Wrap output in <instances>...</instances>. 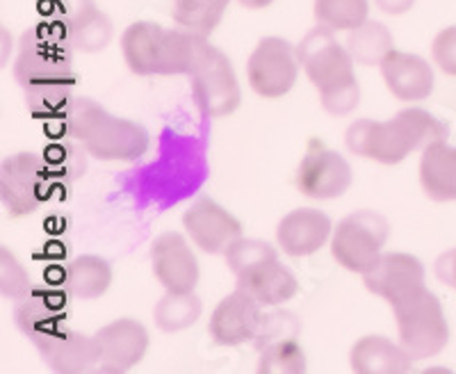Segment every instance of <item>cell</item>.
Segmentation results:
<instances>
[{"label": "cell", "instance_id": "1", "mask_svg": "<svg viewBox=\"0 0 456 374\" xmlns=\"http://www.w3.org/2000/svg\"><path fill=\"white\" fill-rule=\"evenodd\" d=\"M73 51L67 37L53 23H37L19 39L14 78L37 119H62L76 87Z\"/></svg>", "mask_w": 456, "mask_h": 374}, {"label": "cell", "instance_id": "2", "mask_svg": "<svg viewBox=\"0 0 456 374\" xmlns=\"http://www.w3.org/2000/svg\"><path fill=\"white\" fill-rule=\"evenodd\" d=\"M447 128L422 108L402 110L393 119H358L345 133L349 153L384 167L402 165L411 153L425 149L431 142L445 140Z\"/></svg>", "mask_w": 456, "mask_h": 374}, {"label": "cell", "instance_id": "3", "mask_svg": "<svg viewBox=\"0 0 456 374\" xmlns=\"http://www.w3.org/2000/svg\"><path fill=\"white\" fill-rule=\"evenodd\" d=\"M62 121L67 135L101 162H137L151 149V135L144 126L112 115L89 96H76Z\"/></svg>", "mask_w": 456, "mask_h": 374}, {"label": "cell", "instance_id": "4", "mask_svg": "<svg viewBox=\"0 0 456 374\" xmlns=\"http://www.w3.org/2000/svg\"><path fill=\"white\" fill-rule=\"evenodd\" d=\"M393 313L397 322V340L415 361L434 359L450 343V322L441 299L429 288H422L406 302L397 304Z\"/></svg>", "mask_w": 456, "mask_h": 374}, {"label": "cell", "instance_id": "5", "mask_svg": "<svg viewBox=\"0 0 456 374\" xmlns=\"http://www.w3.org/2000/svg\"><path fill=\"white\" fill-rule=\"evenodd\" d=\"M388 235L390 224L384 215L358 210L338 222L329 249L342 270L363 276L384 256Z\"/></svg>", "mask_w": 456, "mask_h": 374}, {"label": "cell", "instance_id": "6", "mask_svg": "<svg viewBox=\"0 0 456 374\" xmlns=\"http://www.w3.org/2000/svg\"><path fill=\"white\" fill-rule=\"evenodd\" d=\"M51 169L39 153L19 151L0 165V201L12 219L30 217L48 197Z\"/></svg>", "mask_w": 456, "mask_h": 374}, {"label": "cell", "instance_id": "7", "mask_svg": "<svg viewBox=\"0 0 456 374\" xmlns=\"http://www.w3.org/2000/svg\"><path fill=\"white\" fill-rule=\"evenodd\" d=\"M301 62L297 46L283 37H263L247 60V80L260 99H283L299 80Z\"/></svg>", "mask_w": 456, "mask_h": 374}, {"label": "cell", "instance_id": "8", "mask_svg": "<svg viewBox=\"0 0 456 374\" xmlns=\"http://www.w3.org/2000/svg\"><path fill=\"white\" fill-rule=\"evenodd\" d=\"M190 78H192L194 103L208 119L231 117L242 105V89L233 62L222 48L210 44Z\"/></svg>", "mask_w": 456, "mask_h": 374}, {"label": "cell", "instance_id": "9", "mask_svg": "<svg viewBox=\"0 0 456 374\" xmlns=\"http://www.w3.org/2000/svg\"><path fill=\"white\" fill-rule=\"evenodd\" d=\"M352 183L354 169L340 153L329 149L322 140L308 142L295 172V187L301 197L313 201H333L347 194Z\"/></svg>", "mask_w": 456, "mask_h": 374}, {"label": "cell", "instance_id": "10", "mask_svg": "<svg viewBox=\"0 0 456 374\" xmlns=\"http://www.w3.org/2000/svg\"><path fill=\"white\" fill-rule=\"evenodd\" d=\"M51 10L73 53L94 55L112 42V19L94 0H51Z\"/></svg>", "mask_w": 456, "mask_h": 374}, {"label": "cell", "instance_id": "11", "mask_svg": "<svg viewBox=\"0 0 456 374\" xmlns=\"http://www.w3.org/2000/svg\"><path fill=\"white\" fill-rule=\"evenodd\" d=\"M96 372H128L144 361L151 347V333L135 317L112 320L94 333Z\"/></svg>", "mask_w": 456, "mask_h": 374}, {"label": "cell", "instance_id": "12", "mask_svg": "<svg viewBox=\"0 0 456 374\" xmlns=\"http://www.w3.org/2000/svg\"><path fill=\"white\" fill-rule=\"evenodd\" d=\"M297 53H299L301 71L306 73V78L317 92L338 80L356 76V62L349 55L347 46L338 42L336 32L324 26L308 30L297 44Z\"/></svg>", "mask_w": 456, "mask_h": 374}, {"label": "cell", "instance_id": "13", "mask_svg": "<svg viewBox=\"0 0 456 374\" xmlns=\"http://www.w3.org/2000/svg\"><path fill=\"white\" fill-rule=\"evenodd\" d=\"M363 286L395 308L427 288V270L418 256L404 251H384L374 267L363 274Z\"/></svg>", "mask_w": 456, "mask_h": 374}, {"label": "cell", "instance_id": "14", "mask_svg": "<svg viewBox=\"0 0 456 374\" xmlns=\"http://www.w3.org/2000/svg\"><path fill=\"white\" fill-rule=\"evenodd\" d=\"M183 231L197 249L224 256L235 240L244 235L242 222L215 199L201 197L183 213Z\"/></svg>", "mask_w": 456, "mask_h": 374}, {"label": "cell", "instance_id": "15", "mask_svg": "<svg viewBox=\"0 0 456 374\" xmlns=\"http://www.w3.org/2000/svg\"><path fill=\"white\" fill-rule=\"evenodd\" d=\"M153 276L169 292H194L201 279V265L192 249V240L178 231L158 235L151 245Z\"/></svg>", "mask_w": 456, "mask_h": 374}, {"label": "cell", "instance_id": "16", "mask_svg": "<svg viewBox=\"0 0 456 374\" xmlns=\"http://www.w3.org/2000/svg\"><path fill=\"white\" fill-rule=\"evenodd\" d=\"M260 304L254 297L235 288L210 313L208 333L219 347H240L254 340L260 327Z\"/></svg>", "mask_w": 456, "mask_h": 374}, {"label": "cell", "instance_id": "17", "mask_svg": "<svg viewBox=\"0 0 456 374\" xmlns=\"http://www.w3.org/2000/svg\"><path fill=\"white\" fill-rule=\"evenodd\" d=\"M333 222L317 208H295L276 224V247L290 258H308L331 242Z\"/></svg>", "mask_w": 456, "mask_h": 374}, {"label": "cell", "instance_id": "18", "mask_svg": "<svg viewBox=\"0 0 456 374\" xmlns=\"http://www.w3.org/2000/svg\"><path fill=\"white\" fill-rule=\"evenodd\" d=\"M386 89L402 103H420L431 96L436 87L434 67L422 55L406 51L388 53V58L379 64Z\"/></svg>", "mask_w": 456, "mask_h": 374}, {"label": "cell", "instance_id": "19", "mask_svg": "<svg viewBox=\"0 0 456 374\" xmlns=\"http://www.w3.org/2000/svg\"><path fill=\"white\" fill-rule=\"evenodd\" d=\"M14 322L19 331L32 340L37 349L46 345L57 331L67 327V311L64 304L55 295L44 290H32L30 295L23 297L21 302H16Z\"/></svg>", "mask_w": 456, "mask_h": 374}, {"label": "cell", "instance_id": "20", "mask_svg": "<svg viewBox=\"0 0 456 374\" xmlns=\"http://www.w3.org/2000/svg\"><path fill=\"white\" fill-rule=\"evenodd\" d=\"M413 361L404 345L381 333L361 336L349 349V368L358 374H404Z\"/></svg>", "mask_w": 456, "mask_h": 374}, {"label": "cell", "instance_id": "21", "mask_svg": "<svg viewBox=\"0 0 456 374\" xmlns=\"http://www.w3.org/2000/svg\"><path fill=\"white\" fill-rule=\"evenodd\" d=\"M238 288L251 295L260 306H279V304L290 302L299 292V280L288 267L276 260L260 263L254 270L235 276Z\"/></svg>", "mask_w": 456, "mask_h": 374}, {"label": "cell", "instance_id": "22", "mask_svg": "<svg viewBox=\"0 0 456 374\" xmlns=\"http://www.w3.org/2000/svg\"><path fill=\"white\" fill-rule=\"evenodd\" d=\"M418 181L431 201H456V146H450L445 140L425 146L418 165Z\"/></svg>", "mask_w": 456, "mask_h": 374}, {"label": "cell", "instance_id": "23", "mask_svg": "<svg viewBox=\"0 0 456 374\" xmlns=\"http://www.w3.org/2000/svg\"><path fill=\"white\" fill-rule=\"evenodd\" d=\"M39 354L51 365L53 372H96V345H94V336H87V333L64 327L46 345L39 347Z\"/></svg>", "mask_w": 456, "mask_h": 374}, {"label": "cell", "instance_id": "24", "mask_svg": "<svg viewBox=\"0 0 456 374\" xmlns=\"http://www.w3.org/2000/svg\"><path fill=\"white\" fill-rule=\"evenodd\" d=\"M167 28L153 21L130 23L121 35V55L130 73L135 76H158L162 37Z\"/></svg>", "mask_w": 456, "mask_h": 374}, {"label": "cell", "instance_id": "25", "mask_svg": "<svg viewBox=\"0 0 456 374\" xmlns=\"http://www.w3.org/2000/svg\"><path fill=\"white\" fill-rule=\"evenodd\" d=\"M208 46L210 39L206 35L183 30L178 26L165 30L158 76H192Z\"/></svg>", "mask_w": 456, "mask_h": 374}, {"label": "cell", "instance_id": "26", "mask_svg": "<svg viewBox=\"0 0 456 374\" xmlns=\"http://www.w3.org/2000/svg\"><path fill=\"white\" fill-rule=\"evenodd\" d=\"M114 270L108 260L96 254L73 258L64 270V290L76 299H101L112 288Z\"/></svg>", "mask_w": 456, "mask_h": 374}, {"label": "cell", "instance_id": "27", "mask_svg": "<svg viewBox=\"0 0 456 374\" xmlns=\"http://www.w3.org/2000/svg\"><path fill=\"white\" fill-rule=\"evenodd\" d=\"M345 46H347L349 55L356 64H361V67H379L388 58V53L395 51V37L386 23L368 19L365 23L347 32Z\"/></svg>", "mask_w": 456, "mask_h": 374}, {"label": "cell", "instance_id": "28", "mask_svg": "<svg viewBox=\"0 0 456 374\" xmlns=\"http://www.w3.org/2000/svg\"><path fill=\"white\" fill-rule=\"evenodd\" d=\"M203 313V304L194 292H169L153 306V322L162 333H181L194 327Z\"/></svg>", "mask_w": 456, "mask_h": 374}, {"label": "cell", "instance_id": "29", "mask_svg": "<svg viewBox=\"0 0 456 374\" xmlns=\"http://www.w3.org/2000/svg\"><path fill=\"white\" fill-rule=\"evenodd\" d=\"M231 0H174L171 19L178 28L210 37L222 23Z\"/></svg>", "mask_w": 456, "mask_h": 374}, {"label": "cell", "instance_id": "30", "mask_svg": "<svg viewBox=\"0 0 456 374\" xmlns=\"http://www.w3.org/2000/svg\"><path fill=\"white\" fill-rule=\"evenodd\" d=\"M313 16L336 35L349 32L370 19V0H313Z\"/></svg>", "mask_w": 456, "mask_h": 374}, {"label": "cell", "instance_id": "31", "mask_svg": "<svg viewBox=\"0 0 456 374\" xmlns=\"http://www.w3.org/2000/svg\"><path fill=\"white\" fill-rule=\"evenodd\" d=\"M260 374H301L306 372V352L295 338H283L267 345L260 352L258 365Z\"/></svg>", "mask_w": 456, "mask_h": 374}, {"label": "cell", "instance_id": "32", "mask_svg": "<svg viewBox=\"0 0 456 374\" xmlns=\"http://www.w3.org/2000/svg\"><path fill=\"white\" fill-rule=\"evenodd\" d=\"M276 258H279V251H276L274 245L265 242V240L244 238V235L240 240H235L233 245L226 249V254H224L228 270L233 272L235 276L254 270L260 263H267V260Z\"/></svg>", "mask_w": 456, "mask_h": 374}, {"label": "cell", "instance_id": "33", "mask_svg": "<svg viewBox=\"0 0 456 374\" xmlns=\"http://www.w3.org/2000/svg\"><path fill=\"white\" fill-rule=\"evenodd\" d=\"M32 290H35V283L19 256L7 245L0 247V292L3 297L12 302H21Z\"/></svg>", "mask_w": 456, "mask_h": 374}, {"label": "cell", "instance_id": "34", "mask_svg": "<svg viewBox=\"0 0 456 374\" xmlns=\"http://www.w3.org/2000/svg\"><path fill=\"white\" fill-rule=\"evenodd\" d=\"M320 103L324 112L333 117H347L358 108L361 101V85H358L356 76H349L345 80L329 85V87L320 89Z\"/></svg>", "mask_w": 456, "mask_h": 374}, {"label": "cell", "instance_id": "35", "mask_svg": "<svg viewBox=\"0 0 456 374\" xmlns=\"http://www.w3.org/2000/svg\"><path fill=\"white\" fill-rule=\"evenodd\" d=\"M431 62L441 73L456 78V23L436 32L431 42Z\"/></svg>", "mask_w": 456, "mask_h": 374}, {"label": "cell", "instance_id": "36", "mask_svg": "<svg viewBox=\"0 0 456 374\" xmlns=\"http://www.w3.org/2000/svg\"><path fill=\"white\" fill-rule=\"evenodd\" d=\"M436 276L450 286L452 290H456V247L454 249L445 251L441 258L436 260Z\"/></svg>", "mask_w": 456, "mask_h": 374}, {"label": "cell", "instance_id": "37", "mask_svg": "<svg viewBox=\"0 0 456 374\" xmlns=\"http://www.w3.org/2000/svg\"><path fill=\"white\" fill-rule=\"evenodd\" d=\"M372 3L374 7H377L379 12H384V14L404 16L413 10L418 0H372Z\"/></svg>", "mask_w": 456, "mask_h": 374}, {"label": "cell", "instance_id": "38", "mask_svg": "<svg viewBox=\"0 0 456 374\" xmlns=\"http://www.w3.org/2000/svg\"><path fill=\"white\" fill-rule=\"evenodd\" d=\"M238 3L244 7V10L260 12V10H267L270 5H274L276 0H238Z\"/></svg>", "mask_w": 456, "mask_h": 374}, {"label": "cell", "instance_id": "39", "mask_svg": "<svg viewBox=\"0 0 456 374\" xmlns=\"http://www.w3.org/2000/svg\"><path fill=\"white\" fill-rule=\"evenodd\" d=\"M7 37H10V32H7V28H3V64H7L12 53V42L7 44Z\"/></svg>", "mask_w": 456, "mask_h": 374}]
</instances>
